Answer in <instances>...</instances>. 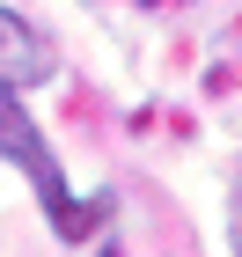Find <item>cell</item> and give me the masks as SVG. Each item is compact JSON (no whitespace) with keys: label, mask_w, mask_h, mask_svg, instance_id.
Instances as JSON below:
<instances>
[{"label":"cell","mask_w":242,"mask_h":257,"mask_svg":"<svg viewBox=\"0 0 242 257\" xmlns=\"http://www.w3.org/2000/svg\"><path fill=\"white\" fill-rule=\"evenodd\" d=\"M44 74H52V44L15 8H0V88H37Z\"/></svg>","instance_id":"cell-2"},{"label":"cell","mask_w":242,"mask_h":257,"mask_svg":"<svg viewBox=\"0 0 242 257\" xmlns=\"http://www.w3.org/2000/svg\"><path fill=\"white\" fill-rule=\"evenodd\" d=\"M0 155L15 162L22 177L37 184V206L44 213H52V228H59L66 242H81L88 235V228H96L103 213H110V198H88V206H81L74 191H66V177H59V162H52V147H44L37 140V125L22 118V103H15V88H0Z\"/></svg>","instance_id":"cell-1"}]
</instances>
